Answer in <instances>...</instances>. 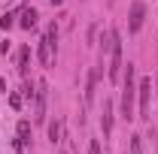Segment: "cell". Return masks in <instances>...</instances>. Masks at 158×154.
<instances>
[{
	"mask_svg": "<svg viewBox=\"0 0 158 154\" xmlns=\"http://www.w3.org/2000/svg\"><path fill=\"white\" fill-rule=\"evenodd\" d=\"M27 60H31V45H24L19 52V70H21V76L27 73Z\"/></svg>",
	"mask_w": 158,
	"mask_h": 154,
	"instance_id": "10",
	"label": "cell"
},
{
	"mask_svg": "<svg viewBox=\"0 0 158 154\" xmlns=\"http://www.w3.org/2000/svg\"><path fill=\"white\" fill-rule=\"evenodd\" d=\"M98 76H100V70H91V73H88V82H85V103H91V100H94V88H98Z\"/></svg>",
	"mask_w": 158,
	"mask_h": 154,
	"instance_id": "9",
	"label": "cell"
},
{
	"mask_svg": "<svg viewBox=\"0 0 158 154\" xmlns=\"http://www.w3.org/2000/svg\"><path fill=\"white\" fill-rule=\"evenodd\" d=\"M134 97H137V85H134V64H128L125 70V88H122V118L131 121L134 118Z\"/></svg>",
	"mask_w": 158,
	"mask_h": 154,
	"instance_id": "1",
	"label": "cell"
},
{
	"mask_svg": "<svg viewBox=\"0 0 158 154\" xmlns=\"http://www.w3.org/2000/svg\"><path fill=\"white\" fill-rule=\"evenodd\" d=\"M55 42H58V27H55V21H52L49 30H46V37L40 39V64H43V67H52V64H55Z\"/></svg>",
	"mask_w": 158,
	"mask_h": 154,
	"instance_id": "2",
	"label": "cell"
},
{
	"mask_svg": "<svg viewBox=\"0 0 158 154\" xmlns=\"http://www.w3.org/2000/svg\"><path fill=\"white\" fill-rule=\"evenodd\" d=\"M37 18H40L37 9H34V6H24V9H21V15H19V24L24 27V30H31V27L37 24Z\"/></svg>",
	"mask_w": 158,
	"mask_h": 154,
	"instance_id": "7",
	"label": "cell"
},
{
	"mask_svg": "<svg viewBox=\"0 0 158 154\" xmlns=\"http://www.w3.org/2000/svg\"><path fill=\"white\" fill-rule=\"evenodd\" d=\"M49 142H52V145L61 142V121H52V124H49Z\"/></svg>",
	"mask_w": 158,
	"mask_h": 154,
	"instance_id": "12",
	"label": "cell"
},
{
	"mask_svg": "<svg viewBox=\"0 0 158 154\" xmlns=\"http://www.w3.org/2000/svg\"><path fill=\"white\" fill-rule=\"evenodd\" d=\"M15 130H19V139H24V142L31 145V121H19Z\"/></svg>",
	"mask_w": 158,
	"mask_h": 154,
	"instance_id": "11",
	"label": "cell"
},
{
	"mask_svg": "<svg viewBox=\"0 0 158 154\" xmlns=\"http://www.w3.org/2000/svg\"><path fill=\"white\" fill-rule=\"evenodd\" d=\"M131 154H143V136H131Z\"/></svg>",
	"mask_w": 158,
	"mask_h": 154,
	"instance_id": "13",
	"label": "cell"
},
{
	"mask_svg": "<svg viewBox=\"0 0 158 154\" xmlns=\"http://www.w3.org/2000/svg\"><path fill=\"white\" fill-rule=\"evenodd\" d=\"M88 154H100V142H98V139H91V148H88Z\"/></svg>",
	"mask_w": 158,
	"mask_h": 154,
	"instance_id": "16",
	"label": "cell"
},
{
	"mask_svg": "<svg viewBox=\"0 0 158 154\" xmlns=\"http://www.w3.org/2000/svg\"><path fill=\"white\" fill-rule=\"evenodd\" d=\"M143 18H146V6H143L140 0H134V3H131V12H128V30L137 33L140 27H143Z\"/></svg>",
	"mask_w": 158,
	"mask_h": 154,
	"instance_id": "5",
	"label": "cell"
},
{
	"mask_svg": "<svg viewBox=\"0 0 158 154\" xmlns=\"http://www.w3.org/2000/svg\"><path fill=\"white\" fill-rule=\"evenodd\" d=\"M46 97H49V85L46 82H37V106H34V112H37V121H46Z\"/></svg>",
	"mask_w": 158,
	"mask_h": 154,
	"instance_id": "6",
	"label": "cell"
},
{
	"mask_svg": "<svg viewBox=\"0 0 158 154\" xmlns=\"http://www.w3.org/2000/svg\"><path fill=\"white\" fill-rule=\"evenodd\" d=\"M9 106H12V109H21V97L19 94H9Z\"/></svg>",
	"mask_w": 158,
	"mask_h": 154,
	"instance_id": "15",
	"label": "cell"
},
{
	"mask_svg": "<svg viewBox=\"0 0 158 154\" xmlns=\"http://www.w3.org/2000/svg\"><path fill=\"white\" fill-rule=\"evenodd\" d=\"M110 37H113V45H110V67H106V76H110V82H116L118 73H122V33H118V30H110Z\"/></svg>",
	"mask_w": 158,
	"mask_h": 154,
	"instance_id": "3",
	"label": "cell"
},
{
	"mask_svg": "<svg viewBox=\"0 0 158 154\" xmlns=\"http://www.w3.org/2000/svg\"><path fill=\"white\" fill-rule=\"evenodd\" d=\"M137 94H140V115H143V118H149V97H152V79H149V76H143V79H140Z\"/></svg>",
	"mask_w": 158,
	"mask_h": 154,
	"instance_id": "4",
	"label": "cell"
},
{
	"mask_svg": "<svg viewBox=\"0 0 158 154\" xmlns=\"http://www.w3.org/2000/svg\"><path fill=\"white\" fill-rule=\"evenodd\" d=\"M155 85H158V73H155Z\"/></svg>",
	"mask_w": 158,
	"mask_h": 154,
	"instance_id": "17",
	"label": "cell"
},
{
	"mask_svg": "<svg viewBox=\"0 0 158 154\" xmlns=\"http://www.w3.org/2000/svg\"><path fill=\"white\" fill-rule=\"evenodd\" d=\"M100 127H103V136L113 133V103L103 100V115H100Z\"/></svg>",
	"mask_w": 158,
	"mask_h": 154,
	"instance_id": "8",
	"label": "cell"
},
{
	"mask_svg": "<svg viewBox=\"0 0 158 154\" xmlns=\"http://www.w3.org/2000/svg\"><path fill=\"white\" fill-rule=\"evenodd\" d=\"M15 15H12V12H6V15H3V18H0V27H3V30H9V27H12V24H15Z\"/></svg>",
	"mask_w": 158,
	"mask_h": 154,
	"instance_id": "14",
	"label": "cell"
}]
</instances>
